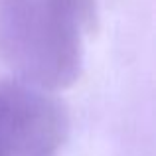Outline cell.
Segmentation results:
<instances>
[{
    "label": "cell",
    "instance_id": "1",
    "mask_svg": "<svg viewBox=\"0 0 156 156\" xmlns=\"http://www.w3.org/2000/svg\"><path fill=\"white\" fill-rule=\"evenodd\" d=\"M99 28V0H0V53L18 81L57 93L83 71V38Z\"/></svg>",
    "mask_w": 156,
    "mask_h": 156
},
{
    "label": "cell",
    "instance_id": "2",
    "mask_svg": "<svg viewBox=\"0 0 156 156\" xmlns=\"http://www.w3.org/2000/svg\"><path fill=\"white\" fill-rule=\"evenodd\" d=\"M67 136V109L53 93L0 81V156H57Z\"/></svg>",
    "mask_w": 156,
    "mask_h": 156
}]
</instances>
